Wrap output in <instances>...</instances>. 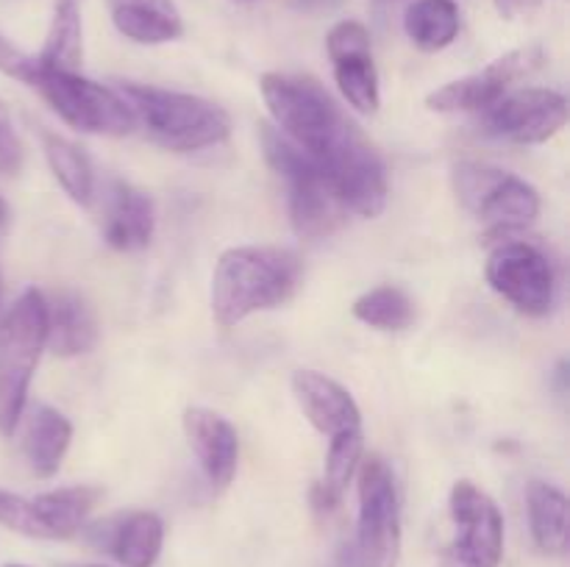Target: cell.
I'll return each mask as SVG.
<instances>
[{
    "instance_id": "6da1fadb",
    "label": "cell",
    "mask_w": 570,
    "mask_h": 567,
    "mask_svg": "<svg viewBox=\"0 0 570 567\" xmlns=\"http://www.w3.org/2000/svg\"><path fill=\"white\" fill-rule=\"evenodd\" d=\"M301 284V259L276 245H239L223 250L212 272V317L220 328L278 309Z\"/></svg>"
},
{
    "instance_id": "7a4b0ae2",
    "label": "cell",
    "mask_w": 570,
    "mask_h": 567,
    "mask_svg": "<svg viewBox=\"0 0 570 567\" xmlns=\"http://www.w3.org/2000/svg\"><path fill=\"white\" fill-rule=\"evenodd\" d=\"M115 89L126 100L134 122L142 126L156 145L173 153L217 148L232 133L228 111L200 94L134 81H120Z\"/></svg>"
},
{
    "instance_id": "3957f363",
    "label": "cell",
    "mask_w": 570,
    "mask_h": 567,
    "mask_svg": "<svg viewBox=\"0 0 570 567\" xmlns=\"http://www.w3.org/2000/svg\"><path fill=\"white\" fill-rule=\"evenodd\" d=\"M262 153L267 165L289 183V222L301 239H326L348 217V209L337 198L334 187L328 183L321 161L306 153L304 148L284 137L276 126L262 122L259 126Z\"/></svg>"
},
{
    "instance_id": "277c9868",
    "label": "cell",
    "mask_w": 570,
    "mask_h": 567,
    "mask_svg": "<svg viewBox=\"0 0 570 567\" xmlns=\"http://www.w3.org/2000/svg\"><path fill=\"white\" fill-rule=\"evenodd\" d=\"M259 89L273 126L315 159L328 153L354 126L326 87L312 76L265 72L259 78Z\"/></svg>"
},
{
    "instance_id": "5b68a950",
    "label": "cell",
    "mask_w": 570,
    "mask_h": 567,
    "mask_svg": "<svg viewBox=\"0 0 570 567\" xmlns=\"http://www.w3.org/2000/svg\"><path fill=\"white\" fill-rule=\"evenodd\" d=\"M45 350V295L26 289L0 320V434L11 437Z\"/></svg>"
},
{
    "instance_id": "8992f818",
    "label": "cell",
    "mask_w": 570,
    "mask_h": 567,
    "mask_svg": "<svg viewBox=\"0 0 570 567\" xmlns=\"http://www.w3.org/2000/svg\"><path fill=\"white\" fill-rule=\"evenodd\" d=\"M360 517L348 543L354 567H395L401 556V500L395 476L382 456H367L356 470Z\"/></svg>"
},
{
    "instance_id": "52a82bcc",
    "label": "cell",
    "mask_w": 570,
    "mask_h": 567,
    "mask_svg": "<svg viewBox=\"0 0 570 567\" xmlns=\"http://www.w3.org/2000/svg\"><path fill=\"white\" fill-rule=\"evenodd\" d=\"M454 195L468 215L490 228L510 233L527 228L540 215V192L515 172L482 161H460L451 170Z\"/></svg>"
},
{
    "instance_id": "ba28073f",
    "label": "cell",
    "mask_w": 570,
    "mask_h": 567,
    "mask_svg": "<svg viewBox=\"0 0 570 567\" xmlns=\"http://www.w3.org/2000/svg\"><path fill=\"white\" fill-rule=\"evenodd\" d=\"M33 89L53 106L56 115L67 126L83 133H104V137H126L137 128L131 111L120 92L98 81L78 76V72L48 70L39 67Z\"/></svg>"
},
{
    "instance_id": "9c48e42d",
    "label": "cell",
    "mask_w": 570,
    "mask_h": 567,
    "mask_svg": "<svg viewBox=\"0 0 570 567\" xmlns=\"http://www.w3.org/2000/svg\"><path fill=\"white\" fill-rule=\"evenodd\" d=\"M454 539L445 545L440 567H499L504 556V517L484 489L462 478L449 495Z\"/></svg>"
},
{
    "instance_id": "30bf717a",
    "label": "cell",
    "mask_w": 570,
    "mask_h": 567,
    "mask_svg": "<svg viewBox=\"0 0 570 567\" xmlns=\"http://www.w3.org/2000/svg\"><path fill=\"white\" fill-rule=\"evenodd\" d=\"M323 172L351 215L379 217L387 206V167L371 139L351 126L321 159Z\"/></svg>"
},
{
    "instance_id": "8fae6325",
    "label": "cell",
    "mask_w": 570,
    "mask_h": 567,
    "mask_svg": "<svg viewBox=\"0 0 570 567\" xmlns=\"http://www.w3.org/2000/svg\"><path fill=\"white\" fill-rule=\"evenodd\" d=\"M488 284L507 304L527 317H546L554 309V267L540 248L529 242H501L484 267Z\"/></svg>"
},
{
    "instance_id": "7c38bea8",
    "label": "cell",
    "mask_w": 570,
    "mask_h": 567,
    "mask_svg": "<svg viewBox=\"0 0 570 567\" xmlns=\"http://www.w3.org/2000/svg\"><path fill=\"white\" fill-rule=\"evenodd\" d=\"M543 61L546 56L540 44L515 48L510 50V53L490 61L484 70L471 72V76L465 78H456V81L429 92L426 106L432 111H443V115H456V111H484L493 103H499V100L510 92L512 83H518L521 78L540 70Z\"/></svg>"
},
{
    "instance_id": "4fadbf2b",
    "label": "cell",
    "mask_w": 570,
    "mask_h": 567,
    "mask_svg": "<svg viewBox=\"0 0 570 567\" xmlns=\"http://www.w3.org/2000/svg\"><path fill=\"white\" fill-rule=\"evenodd\" d=\"M568 122L566 94L554 89L527 87L507 92L499 103L482 111V131L488 137L518 145L549 142Z\"/></svg>"
},
{
    "instance_id": "5bb4252c",
    "label": "cell",
    "mask_w": 570,
    "mask_h": 567,
    "mask_svg": "<svg viewBox=\"0 0 570 567\" xmlns=\"http://www.w3.org/2000/svg\"><path fill=\"white\" fill-rule=\"evenodd\" d=\"M83 539L122 567H154L165 545V523L156 511H117L83 528Z\"/></svg>"
},
{
    "instance_id": "9a60e30c",
    "label": "cell",
    "mask_w": 570,
    "mask_h": 567,
    "mask_svg": "<svg viewBox=\"0 0 570 567\" xmlns=\"http://www.w3.org/2000/svg\"><path fill=\"white\" fill-rule=\"evenodd\" d=\"M184 437L198 459L200 470L209 478L212 487L226 489L237 476L239 437L237 428L206 406H189L181 417Z\"/></svg>"
},
{
    "instance_id": "2e32d148",
    "label": "cell",
    "mask_w": 570,
    "mask_h": 567,
    "mask_svg": "<svg viewBox=\"0 0 570 567\" xmlns=\"http://www.w3.org/2000/svg\"><path fill=\"white\" fill-rule=\"evenodd\" d=\"M293 395L306 420L326 437L362 428V411L354 395L334 378L317 370H298L293 376Z\"/></svg>"
},
{
    "instance_id": "e0dca14e",
    "label": "cell",
    "mask_w": 570,
    "mask_h": 567,
    "mask_svg": "<svg viewBox=\"0 0 570 567\" xmlns=\"http://www.w3.org/2000/svg\"><path fill=\"white\" fill-rule=\"evenodd\" d=\"M156 231V209L148 192L126 181H111L106 192L104 209V239L115 250L148 248Z\"/></svg>"
},
{
    "instance_id": "ac0fdd59",
    "label": "cell",
    "mask_w": 570,
    "mask_h": 567,
    "mask_svg": "<svg viewBox=\"0 0 570 567\" xmlns=\"http://www.w3.org/2000/svg\"><path fill=\"white\" fill-rule=\"evenodd\" d=\"M98 342V320L81 295L59 292L45 298V348L56 356L89 354Z\"/></svg>"
},
{
    "instance_id": "d6986e66",
    "label": "cell",
    "mask_w": 570,
    "mask_h": 567,
    "mask_svg": "<svg viewBox=\"0 0 570 567\" xmlns=\"http://www.w3.org/2000/svg\"><path fill=\"white\" fill-rule=\"evenodd\" d=\"M72 442V422L53 406H33L26 426V459L39 478H50L59 472L67 448Z\"/></svg>"
},
{
    "instance_id": "ffe728a7",
    "label": "cell",
    "mask_w": 570,
    "mask_h": 567,
    "mask_svg": "<svg viewBox=\"0 0 570 567\" xmlns=\"http://www.w3.org/2000/svg\"><path fill=\"white\" fill-rule=\"evenodd\" d=\"M100 495H104L100 487H92V484H72V487L48 489V493L37 495L33 506H37V515L48 539L76 537L87 523L89 511L100 500Z\"/></svg>"
},
{
    "instance_id": "44dd1931",
    "label": "cell",
    "mask_w": 570,
    "mask_h": 567,
    "mask_svg": "<svg viewBox=\"0 0 570 567\" xmlns=\"http://www.w3.org/2000/svg\"><path fill=\"white\" fill-rule=\"evenodd\" d=\"M529 528L543 554L562 556L568 550V495L546 481H532L527 493Z\"/></svg>"
},
{
    "instance_id": "7402d4cb",
    "label": "cell",
    "mask_w": 570,
    "mask_h": 567,
    "mask_svg": "<svg viewBox=\"0 0 570 567\" xmlns=\"http://www.w3.org/2000/svg\"><path fill=\"white\" fill-rule=\"evenodd\" d=\"M362 454H365V439H362V428L356 431H343L332 437L326 454V470H323V481H317L309 489V500L315 511H334L343 500L345 489H348L351 478L360 470Z\"/></svg>"
},
{
    "instance_id": "603a6c76",
    "label": "cell",
    "mask_w": 570,
    "mask_h": 567,
    "mask_svg": "<svg viewBox=\"0 0 570 567\" xmlns=\"http://www.w3.org/2000/svg\"><path fill=\"white\" fill-rule=\"evenodd\" d=\"M37 59L48 70L78 72L83 61L81 0H56L48 39H45L42 53Z\"/></svg>"
},
{
    "instance_id": "cb8c5ba5",
    "label": "cell",
    "mask_w": 570,
    "mask_h": 567,
    "mask_svg": "<svg viewBox=\"0 0 570 567\" xmlns=\"http://www.w3.org/2000/svg\"><path fill=\"white\" fill-rule=\"evenodd\" d=\"M42 150L50 172L67 192V198L78 206H89L95 195V172L89 156L76 142L53 131H42Z\"/></svg>"
},
{
    "instance_id": "d4e9b609",
    "label": "cell",
    "mask_w": 570,
    "mask_h": 567,
    "mask_svg": "<svg viewBox=\"0 0 570 567\" xmlns=\"http://www.w3.org/2000/svg\"><path fill=\"white\" fill-rule=\"evenodd\" d=\"M460 6L454 0H415L404 14V31L426 53L449 48L460 37Z\"/></svg>"
},
{
    "instance_id": "484cf974",
    "label": "cell",
    "mask_w": 570,
    "mask_h": 567,
    "mask_svg": "<svg viewBox=\"0 0 570 567\" xmlns=\"http://www.w3.org/2000/svg\"><path fill=\"white\" fill-rule=\"evenodd\" d=\"M332 67L334 81H337L345 103L360 115H376L379 106H382V92H379V72L371 50L334 56Z\"/></svg>"
},
{
    "instance_id": "4316f807",
    "label": "cell",
    "mask_w": 570,
    "mask_h": 567,
    "mask_svg": "<svg viewBox=\"0 0 570 567\" xmlns=\"http://www.w3.org/2000/svg\"><path fill=\"white\" fill-rule=\"evenodd\" d=\"M351 315L376 331H404L415 320V304L401 287L384 284L360 295L351 306Z\"/></svg>"
},
{
    "instance_id": "83f0119b",
    "label": "cell",
    "mask_w": 570,
    "mask_h": 567,
    "mask_svg": "<svg viewBox=\"0 0 570 567\" xmlns=\"http://www.w3.org/2000/svg\"><path fill=\"white\" fill-rule=\"evenodd\" d=\"M115 28L137 44H165L184 33L178 11L159 9H111Z\"/></svg>"
},
{
    "instance_id": "f1b7e54d",
    "label": "cell",
    "mask_w": 570,
    "mask_h": 567,
    "mask_svg": "<svg viewBox=\"0 0 570 567\" xmlns=\"http://www.w3.org/2000/svg\"><path fill=\"white\" fill-rule=\"evenodd\" d=\"M0 526L14 534H22V537L48 539L42 520L37 515V506H33V498H22V495L3 487H0Z\"/></svg>"
},
{
    "instance_id": "f546056e",
    "label": "cell",
    "mask_w": 570,
    "mask_h": 567,
    "mask_svg": "<svg viewBox=\"0 0 570 567\" xmlns=\"http://www.w3.org/2000/svg\"><path fill=\"white\" fill-rule=\"evenodd\" d=\"M39 67L42 64H39L37 56L20 50L14 42H9V39L0 33V72H3V76L17 78V81L33 87V81H37L39 76Z\"/></svg>"
},
{
    "instance_id": "4dcf8cb0",
    "label": "cell",
    "mask_w": 570,
    "mask_h": 567,
    "mask_svg": "<svg viewBox=\"0 0 570 567\" xmlns=\"http://www.w3.org/2000/svg\"><path fill=\"white\" fill-rule=\"evenodd\" d=\"M22 167V142L14 131L9 109L0 100V176H17Z\"/></svg>"
},
{
    "instance_id": "1f68e13d",
    "label": "cell",
    "mask_w": 570,
    "mask_h": 567,
    "mask_svg": "<svg viewBox=\"0 0 570 567\" xmlns=\"http://www.w3.org/2000/svg\"><path fill=\"white\" fill-rule=\"evenodd\" d=\"M493 6L504 20H515V17L529 14V11H538L543 0H493Z\"/></svg>"
},
{
    "instance_id": "d6a6232c",
    "label": "cell",
    "mask_w": 570,
    "mask_h": 567,
    "mask_svg": "<svg viewBox=\"0 0 570 567\" xmlns=\"http://www.w3.org/2000/svg\"><path fill=\"white\" fill-rule=\"evenodd\" d=\"M111 9H159V11H178L173 0H109Z\"/></svg>"
},
{
    "instance_id": "836d02e7",
    "label": "cell",
    "mask_w": 570,
    "mask_h": 567,
    "mask_svg": "<svg viewBox=\"0 0 570 567\" xmlns=\"http://www.w3.org/2000/svg\"><path fill=\"white\" fill-rule=\"evenodd\" d=\"M295 3L306 11H334L343 6V0H295Z\"/></svg>"
},
{
    "instance_id": "e575fe53",
    "label": "cell",
    "mask_w": 570,
    "mask_h": 567,
    "mask_svg": "<svg viewBox=\"0 0 570 567\" xmlns=\"http://www.w3.org/2000/svg\"><path fill=\"white\" fill-rule=\"evenodd\" d=\"M6 222H9V203H6L3 195H0V228H3Z\"/></svg>"
},
{
    "instance_id": "d590c367",
    "label": "cell",
    "mask_w": 570,
    "mask_h": 567,
    "mask_svg": "<svg viewBox=\"0 0 570 567\" xmlns=\"http://www.w3.org/2000/svg\"><path fill=\"white\" fill-rule=\"evenodd\" d=\"M59 567H100V565H59Z\"/></svg>"
},
{
    "instance_id": "8d00e7d4",
    "label": "cell",
    "mask_w": 570,
    "mask_h": 567,
    "mask_svg": "<svg viewBox=\"0 0 570 567\" xmlns=\"http://www.w3.org/2000/svg\"><path fill=\"white\" fill-rule=\"evenodd\" d=\"M239 3H254V0H239Z\"/></svg>"
},
{
    "instance_id": "74e56055",
    "label": "cell",
    "mask_w": 570,
    "mask_h": 567,
    "mask_svg": "<svg viewBox=\"0 0 570 567\" xmlns=\"http://www.w3.org/2000/svg\"><path fill=\"white\" fill-rule=\"evenodd\" d=\"M6 567H26V565H6Z\"/></svg>"
}]
</instances>
